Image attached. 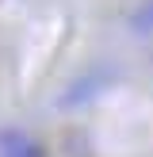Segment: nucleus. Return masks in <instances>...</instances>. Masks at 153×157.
Masks as SVG:
<instances>
[{"mask_svg":"<svg viewBox=\"0 0 153 157\" xmlns=\"http://www.w3.org/2000/svg\"><path fill=\"white\" fill-rule=\"evenodd\" d=\"M0 157H46V150L38 146V138H31L19 127H4L0 130Z\"/></svg>","mask_w":153,"mask_h":157,"instance_id":"f257e3e1","label":"nucleus"}]
</instances>
